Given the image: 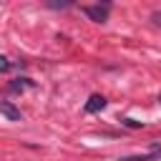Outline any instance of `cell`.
I'll list each match as a JSON object with an SVG mask.
<instances>
[{
    "mask_svg": "<svg viewBox=\"0 0 161 161\" xmlns=\"http://www.w3.org/2000/svg\"><path fill=\"white\" fill-rule=\"evenodd\" d=\"M108 3H103V5H86L83 8V13L91 18V20H96V23H103L106 18H108Z\"/></svg>",
    "mask_w": 161,
    "mask_h": 161,
    "instance_id": "1",
    "label": "cell"
},
{
    "mask_svg": "<svg viewBox=\"0 0 161 161\" xmlns=\"http://www.w3.org/2000/svg\"><path fill=\"white\" fill-rule=\"evenodd\" d=\"M103 108H106V98L98 96V93H93V96L88 98V103H86V113H98V111H103Z\"/></svg>",
    "mask_w": 161,
    "mask_h": 161,
    "instance_id": "2",
    "label": "cell"
},
{
    "mask_svg": "<svg viewBox=\"0 0 161 161\" xmlns=\"http://www.w3.org/2000/svg\"><path fill=\"white\" fill-rule=\"evenodd\" d=\"M0 113H3L8 121H20V118H23L20 111H18L13 103H8V101H0Z\"/></svg>",
    "mask_w": 161,
    "mask_h": 161,
    "instance_id": "3",
    "label": "cell"
},
{
    "mask_svg": "<svg viewBox=\"0 0 161 161\" xmlns=\"http://www.w3.org/2000/svg\"><path fill=\"white\" fill-rule=\"evenodd\" d=\"M30 86H33V83H30L28 78H15V80L10 83V88H13V91H25V88H30Z\"/></svg>",
    "mask_w": 161,
    "mask_h": 161,
    "instance_id": "4",
    "label": "cell"
},
{
    "mask_svg": "<svg viewBox=\"0 0 161 161\" xmlns=\"http://www.w3.org/2000/svg\"><path fill=\"white\" fill-rule=\"evenodd\" d=\"M148 158L151 161H161V143H151L148 146Z\"/></svg>",
    "mask_w": 161,
    "mask_h": 161,
    "instance_id": "5",
    "label": "cell"
},
{
    "mask_svg": "<svg viewBox=\"0 0 161 161\" xmlns=\"http://www.w3.org/2000/svg\"><path fill=\"white\" fill-rule=\"evenodd\" d=\"M121 123L128 126V128H141V126H143L141 121H133V118H121Z\"/></svg>",
    "mask_w": 161,
    "mask_h": 161,
    "instance_id": "6",
    "label": "cell"
},
{
    "mask_svg": "<svg viewBox=\"0 0 161 161\" xmlns=\"http://www.w3.org/2000/svg\"><path fill=\"white\" fill-rule=\"evenodd\" d=\"M8 68H10V60H8L5 55H0V73H5Z\"/></svg>",
    "mask_w": 161,
    "mask_h": 161,
    "instance_id": "7",
    "label": "cell"
},
{
    "mask_svg": "<svg viewBox=\"0 0 161 161\" xmlns=\"http://www.w3.org/2000/svg\"><path fill=\"white\" fill-rule=\"evenodd\" d=\"M48 5H50V8H70V3H55V0L48 3Z\"/></svg>",
    "mask_w": 161,
    "mask_h": 161,
    "instance_id": "8",
    "label": "cell"
},
{
    "mask_svg": "<svg viewBox=\"0 0 161 161\" xmlns=\"http://www.w3.org/2000/svg\"><path fill=\"white\" fill-rule=\"evenodd\" d=\"M151 20H153L156 25H161V13H153V15H151Z\"/></svg>",
    "mask_w": 161,
    "mask_h": 161,
    "instance_id": "9",
    "label": "cell"
},
{
    "mask_svg": "<svg viewBox=\"0 0 161 161\" xmlns=\"http://www.w3.org/2000/svg\"><path fill=\"white\" fill-rule=\"evenodd\" d=\"M158 101H161V96H158Z\"/></svg>",
    "mask_w": 161,
    "mask_h": 161,
    "instance_id": "10",
    "label": "cell"
}]
</instances>
